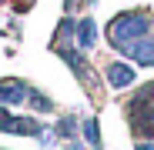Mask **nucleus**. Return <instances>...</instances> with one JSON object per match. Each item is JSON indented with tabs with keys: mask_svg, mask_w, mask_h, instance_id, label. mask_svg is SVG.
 <instances>
[{
	"mask_svg": "<svg viewBox=\"0 0 154 150\" xmlns=\"http://www.w3.org/2000/svg\"><path fill=\"white\" fill-rule=\"evenodd\" d=\"M127 57H131L137 67H154V34L144 37V40H137L131 50H127Z\"/></svg>",
	"mask_w": 154,
	"mask_h": 150,
	"instance_id": "6",
	"label": "nucleus"
},
{
	"mask_svg": "<svg viewBox=\"0 0 154 150\" xmlns=\"http://www.w3.org/2000/svg\"><path fill=\"white\" fill-rule=\"evenodd\" d=\"M151 34H154V17L147 10H127L107 23V43L114 50H121V54H127L137 40H144Z\"/></svg>",
	"mask_w": 154,
	"mask_h": 150,
	"instance_id": "1",
	"label": "nucleus"
},
{
	"mask_svg": "<svg viewBox=\"0 0 154 150\" xmlns=\"http://www.w3.org/2000/svg\"><path fill=\"white\" fill-rule=\"evenodd\" d=\"M27 104H30V110H34V113H50V110H54V100H50L47 93H40L37 87H30Z\"/></svg>",
	"mask_w": 154,
	"mask_h": 150,
	"instance_id": "9",
	"label": "nucleus"
},
{
	"mask_svg": "<svg viewBox=\"0 0 154 150\" xmlns=\"http://www.w3.org/2000/svg\"><path fill=\"white\" fill-rule=\"evenodd\" d=\"M27 93H30V84H23V80H17V77L0 80V104H4V107L27 104Z\"/></svg>",
	"mask_w": 154,
	"mask_h": 150,
	"instance_id": "4",
	"label": "nucleus"
},
{
	"mask_svg": "<svg viewBox=\"0 0 154 150\" xmlns=\"http://www.w3.org/2000/svg\"><path fill=\"white\" fill-rule=\"evenodd\" d=\"M94 43H97V23H94V17H84L81 23H77V47L91 50Z\"/></svg>",
	"mask_w": 154,
	"mask_h": 150,
	"instance_id": "7",
	"label": "nucleus"
},
{
	"mask_svg": "<svg viewBox=\"0 0 154 150\" xmlns=\"http://www.w3.org/2000/svg\"><path fill=\"white\" fill-rule=\"evenodd\" d=\"M81 134H84V140H87L91 150H104V147H100V130H97V120H94V117H84Z\"/></svg>",
	"mask_w": 154,
	"mask_h": 150,
	"instance_id": "10",
	"label": "nucleus"
},
{
	"mask_svg": "<svg viewBox=\"0 0 154 150\" xmlns=\"http://www.w3.org/2000/svg\"><path fill=\"white\" fill-rule=\"evenodd\" d=\"M104 77H107V84H111L114 90H127V87L134 84V70L127 67L124 60H114V63L104 67Z\"/></svg>",
	"mask_w": 154,
	"mask_h": 150,
	"instance_id": "5",
	"label": "nucleus"
},
{
	"mask_svg": "<svg viewBox=\"0 0 154 150\" xmlns=\"http://www.w3.org/2000/svg\"><path fill=\"white\" fill-rule=\"evenodd\" d=\"M84 4H94V0H84Z\"/></svg>",
	"mask_w": 154,
	"mask_h": 150,
	"instance_id": "12",
	"label": "nucleus"
},
{
	"mask_svg": "<svg viewBox=\"0 0 154 150\" xmlns=\"http://www.w3.org/2000/svg\"><path fill=\"white\" fill-rule=\"evenodd\" d=\"M54 130H57L60 143H64V140H77V134H81V123H77L74 113H67V117H60V120L54 123Z\"/></svg>",
	"mask_w": 154,
	"mask_h": 150,
	"instance_id": "8",
	"label": "nucleus"
},
{
	"mask_svg": "<svg viewBox=\"0 0 154 150\" xmlns=\"http://www.w3.org/2000/svg\"><path fill=\"white\" fill-rule=\"evenodd\" d=\"M0 130H4V134L37 137V134L44 130V120H37V117H17V113H10V107L0 104Z\"/></svg>",
	"mask_w": 154,
	"mask_h": 150,
	"instance_id": "3",
	"label": "nucleus"
},
{
	"mask_svg": "<svg viewBox=\"0 0 154 150\" xmlns=\"http://www.w3.org/2000/svg\"><path fill=\"white\" fill-rule=\"evenodd\" d=\"M54 50H57V54H60V57L67 60V67H70V70L77 73V80H81V84H84L87 90H94V87H97V73H94V67H91V63L84 60L81 47H67V43H64V47H54Z\"/></svg>",
	"mask_w": 154,
	"mask_h": 150,
	"instance_id": "2",
	"label": "nucleus"
},
{
	"mask_svg": "<svg viewBox=\"0 0 154 150\" xmlns=\"http://www.w3.org/2000/svg\"><path fill=\"white\" fill-rule=\"evenodd\" d=\"M64 143H67V147H64V150H87V147H84V143H81V137H77V140H64Z\"/></svg>",
	"mask_w": 154,
	"mask_h": 150,
	"instance_id": "11",
	"label": "nucleus"
}]
</instances>
